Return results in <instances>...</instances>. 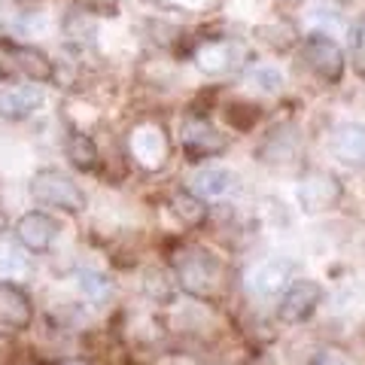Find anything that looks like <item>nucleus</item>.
Here are the masks:
<instances>
[{
    "label": "nucleus",
    "instance_id": "ddd939ff",
    "mask_svg": "<svg viewBox=\"0 0 365 365\" xmlns=\"http://www.w3.org/2000/svg\"><path fill=\"white\" fill-rule=\"evenodd\" d=\"M235 55H237V46L232 40H207L198 49V67L207 73H222L228 67H235Z\"/></svg>",
    "mask_w": 365,
    "mask_h": 365
},
{
    "label": "nucleus",
    "instance_id": "0eeeda50",
    "mask_svg": "<svg viewBox=\"0 0 365 365\" xmlns=\"http://www.w3.org/2000/svg\"><path fill=\"white\" fill-rule=\"evenodd\" d=\"M319 302H323V287H319L317 280H292L277 304L280 323H287V326L304 323V319L317 311Z\"/></svg>",
    "mask_w": 365,
    "mask_h": 365
},
{
    "label": "nucleus",
    "instance_id": "20e7f679",
    "mask_svg": "<svg viewBox=\"0 0 365 365\" xmlns=\"http://www.w3.org/2000/svg\"><path fill=\"white\" fill-rule=\"evenodd\" d=\"M302 55L307 67L326 83H338L341 73H344V52L341 46L329 37V34H307L304 37V46H302Z\"/></svg>",
    "mask_w": 365,
    "mask_h": 365
},
{
    "label": "nucleus",
    "instance_id": "6ab92c4d",
    "mask_svg": "<svg viewBox=\"0 0 365 365\" xmlns=\"http://www.w3.org/2000/svg\"><path fill=\"white\" fill-rule=\"evenodd\" d=\"M79 289H83V295L88 302H107L110 299V292H113V283L104 277V274H98V271H86L83 277H79Z\"/></svg>",
    "mask_w": 365,
    "mask_h": 365
},
{
    "label": "nucleus",
    "instance_id": "aec40b11",
    "mask_svg": "<svg viewBox=\"0 0 365 365\" xmlns=\"http://www.w3.org/2000/svg\"><path fill=\"white\" fill-rule=\"evenodd\" d=\"M350 64L359 76H365V13L350 28Z\"/></svg>",
    "mask_w": 365,
    "mask_h": 365
},
{
    "label": "nucleus",
    "instance_id": "dca6fc26",
    "mask_svg": "<svg viewBox=\"0 0 365 365\" xmlns=\"http://www.w3.org/2000/svg\"><path fill=\"white\" fill-rule=\"evenodd\" d=\"M67 158L79 170H95L98 168V146L88 134H71L67 137Z\"/></svg>",
    "mask_w": 365,
    "mask_h": 365
},
{
    "label": "nucleus",
    "instance_id": "39448f33",
    "mask_svg": "<svg viewBox=\"0 0 365 365\" xmlns=\"http://www.w3.org/2000/svg\"><path fill=\"white\" fill-rule=\"evenodd\" d=\"M341 201V182L329 170H307L299 182V204L304 213L332 210Z\"/></svg>",
    "mask_w": 365,
    "mask_h": 365
},
{
    "label": "nucleus",
    "instance_id": "7ed1b4c3",
    "mask_svg": "<svg viewBox=\"0 0 365 365\" xmlns=\"http://www.w3.org/2000/svg\"><path fill=\"white\" fill-rule=\"evenodd\" d=\"M180 146L192 162H201V158H213V155L225 153L228 137L216 131L204 116L192 113V116L180 122Z\"/></svg>",
    "mask_w": 365,
    "mask_h": 365
},
{
    "label": "nucleus",
    "instance_id": "f3484780",
    "mask_svg": "<svg viewBox=\"0 0 365 365\" xmlns=\"http://www.w3.org/2000/svg\"><path fill=\"white\" fill-rule=\"evenodd\" d=\"M235 186V177L222 168H207L195 177V192L201 198H220Z\"/></svg>",
    "mask_w": 365,
    "mask_h": 365
},
{
    "label": "nucleus",
    "instance_id": "f03ea898",
    "mask_svg": "<svg viewBox=\"0 0 365 365\" xmlns=\"http://www.w3.org/2000/svg\"><path fill=\"white\" fill-rule=\"evenodd\" d=\"M31 195L40 204L61 207L71 213H79L86 207V192L67 174H61V170H40V174L31 180Z\"/></svg>",
    "mask_w": 365,
    "mask_h": 365
},
{
    "label": "nucleus",
    "instance_id": "9d476101",
    "mask_svg": "<svg viewBox=\"0 0 365 365\" xmlns=\"http://www.w3.org/2000/svg\"><path fill=\"white\" fill-rule=\"evenodd\" d=\"M31 302L19 287H0V326L4 329H28L31 326Z\"/></svg>",
    "mask_w": 365,
    "mask_h": 365
},
{
    "label": "nucleus",
    "instance_id": "423d86ee",
    "mask_svg": "<svg viewBox=\"0 0 365 365\" xmlns=\"http://www.w3.org/2000/svg\"><path fill=\"white\" fill-rule=\"evenodd\" d=\"M131 155L137 158V165H143L146 170H155L168 162L170 155V140L165 128L158 122H140L131 131Z\"/></svg>",
    "mask_w": 365,
    "mask_h": 365
},
{
    "label": "nucleus",
    "instance_id": "4468645a",
    "mask_svg": "<svg viewBox=\"0 0 365 365\" xmlns=\"http://www.w3.org/2000/svg\"><path fill=\"white\" fill-rule=\"evenodd\" d=\"M180 289L177 283V274H170L168 268H153L146 271V280H143V292L146 299L155 302V304H170L174 302V295Z\"/></svg>",
    "mask_w": 365,
    "mask_h": 365
},
{
    "label": "nucleus",
    "instance_id": "4be33fe9",
    "mask_svg": "<svg viewBox=\"0 0 365 365\" xmlns=\"http://www.w3.org/2000/svg\"><path fill=\"white\" fill-rule=\"evenodd\" d=\"M250 83L262 91H277L283 86V76L277 71H271V67H259V71L250 73Z\"/></svg>",
    "mask_w": 365,
    "mask_h": 365
},
{
    "label": "nucleus",
    "instance_id": "b1692460",
    "mask_svg": "<svg viewBox=\"0 0 365 365\" xmlns=\"http://www.w3.org/2000/svg\"><path fill=\"white\" fill-rule=\"evenodd\" d=\"M61 365H91V362L88 359H64Z\"/></svg>",
    "mask_w": 365,
    "mask_h": 365
},
{
    "label": "nucleus",
    "instance_id": "f257e3e1",
    "mask_svg": "<svg viewBox=\"0 0 365 365\" xmlns=\"http://www.w3.org/2000/svg\"><path fill=\"white\" fill-rule=\"evenodd\" d=\"M174 274L180 289L195 299H216L225 287V265L201 247H186L174 256Z\"/></svg>",
    "mask_w": 365,
    "mask_h": 365
},
{
    "label": "nucleus",
    "instance_id": "2eb2a0df",
    "mask_svg": "<svg viewBox=\"0 0 365 365\" xmlns=\"http://www.w3.org/2000/svg\"><path fill=\"white\" fill-rule=\"evenodd\" d=\"M170 210H174L177 220L189 228H198V225H204V220H207V204H204L198 195H192V192H177V195L170 198Z\"/></svg>",
    "mask_w": 365,
    "mask_h": 365
},
{
    "label": "nucleus",
    "instance_id": "a211bd4d",
    "mask_svg": "<svg viewBox=\"0 0 365 365\" xmlns=\"http://www.w3.org/2000/svg\"><path fill=\"white\" fill-rule=\"evenodd\" d=\"M287 271L289 265H283V262H268V265H262L256 274H253V287L259 289V295H277L283 280H287Z\"/></svg>",
    "mask_w": 365,
    "mask_h": 365
},
{
    "label": "nucleus",
    "instance_id": "412c9836",
    "mask_svg": "<svg viewBox=\"0 0 365 365\" xmlns=\"http://www.w3.org/2000/svg\"><path fill=\"white\" fill-rule=\"evenodd\" d=\"M225 119H228L232 128L247 131V128H253V125H256L259 107H253V104H232V107H228V113H225Z\"/></svg>",
    "mask_w": 365,
    "mask_h": 365
},
{
    "label": "nucleus",
    "instance_id": "1a4fd4ad",
    "mask_svg": "<svg viewBox=\"0 0 365 365\" xmlns=\"http://www.w3.org/2000/svg\"><path fill=\"white\" fill-rule=\"evenodd\" d=\"M43 104V91L37 86H0V116L4 119H28Z\"/></svg>",
    "mask_w": 365,
    "mask_h": 365
},
{
    "label": "nucleus",
    "instance_id": "f8f14e48",
    "mask_svg": "<svg viewBox=\"0 0 365 365\" xmlns=\"http://www.w3.org/2000/svg\"><path fill=\"white\" fill-rule=\"evenodd\" d=\"M332 153L347 165H365V125H341L332 134Z\"/></svg>",
    "mask_w": 365,
    "mask_h": 365
},
{
    "label": "nucleus",
    "instance_id": "393cba45",
    "mask_svg": "<svg viewBox=\"0 0 365 365\" xmlns=\"http://www.w3.org/2000/svg\"><path fill=\"white\" fill-rule=\"evenodd\" d=\"M4 228H6V216L0 213V232H4Z\"/></svg>",
    "mask_w": 365,
    "mask_h": 365
},
{
    "label": "nucleus",
    "instance_id": "9b49d317",
    "mask_svg": "<svg viewBox=\"0 0 365 365\" xmlns=\"http://www.w3.org/2000/svg\"><path fill=\"white\" fill-rule=\"evenodd\" d=\"M6 49H9V58H13V64L28 79H34V83H49V79L55 76L52 61L46 58L40 49H34V46H6Z\"/></svg>",
    "mask_w": 365,
    "mask_h": 365
},
{
    "label": "nucleus",
    "instance_id": "5701e85b",
    "mask_svg": "<svg viewBox=\"0 0 365 365\" xmlns=\"http://www.w3.org/2000/svg\"><path fill=\"white\" fill-rule=\"evenodd\" d=\"M259 31H265V34H280V28H259ZM283 34H295V31L287 25V28H283ZM292 40H295V37H268V43H271V46H277V49H287Z\"/></svg>",
    "mask_w": 365,
    "mask_h": 365
},
{
    "label": "nucleus",
    "instance_id": "6e6552de",
    "mask_svg": "<svg viewBox=\"0 0 365 365\" xmlns=\"http://www.w3.org/2000/svg\"><path fill=\"white\" fill-rule=\"evenodd\" d=\"M16 237L31 253H46V250H52V244L58 241V222L46 213L31 210L16 222Z\"/></svg>",
    "mask_w": 365,
    "mask_h": 365
}]
</instances>
